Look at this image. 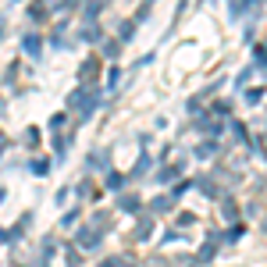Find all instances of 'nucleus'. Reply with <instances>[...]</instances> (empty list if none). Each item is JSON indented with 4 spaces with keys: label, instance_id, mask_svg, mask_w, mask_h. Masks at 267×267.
I'll return each mask as SVG.
<instances>
[{
    "label": "nucleus",
    "instance_id": "f257e3e1",
    "mask_svg": "<svg viewBox=\"0 0 267 267\" xmlns=\"http://www.w3.org/2000/svg\"><path fill=\"white\" fill-rule=\"evenodd\" d=\"M96 242H100V232H79V246L82 249H93Z\"/></svg>",
    "mask_w": 267,
    "mask_h": 267
},
{
    "label": "nucleus",
    "instance_id": "f03ea898",
    "mask_svg": "<svg viewBox=\"0 0 267 267\" xmlns=\"http://www.w3.org/2000/svg\"><path fill=\"white\" fill-rule=\"evenodd\" d=\"M25 50H29L32 57H40V40H36V36H29V40H25Z\"/></svg>",
    "mask_w": 267,
    "mask_h": 267
},
{
    "label": "nucleus",
    "instance_id": "7ed1b4c3",
    "mask_svg": "<svg viewBox=\"0 0 267 267\" xmlns=\"http://www.w3.org/2000/svg\"><path fill=\"white\" fill-rule=\"evenodd\" d=\"M171 207H175V200H171V196H161V200L154 203V210H157V214H161V210H171Z\"/></svg>",
    "mask_w": 267,
    "mask_h": 267
},
{
    "label": "nucleus",
    "instance_id": "20e7f679",
    "mask_svg": "<svg viewBox=\"0 0 267 267\" xmlns=\"http://www.w3.org/2000/svg\"><path fill=\"white\" fill-rule=\"evenodd\" d=\"M121 207L125 210H139V196H121Z\"/></svg>",
    "mask_w": 267,
    "mask_h": 267
},
{
    "label": "nucleus",
    "instance_id": "39448f33",
    "mask_svg": "<svg viewBox=\"0 0 267 267\" xmlns=\"http://www.w3.org/2000/svg\"><path fill=\"white\" fill-rule=\"evenodd\" d=\"M107 185L110 189H121V175H107Z\"/></svg>",
    "mask_w": 267,
    "mask_h": 267
},
{
    "label": "nucleus",
    "instance_id": "423d86ee",
    "mask_svg": "<svg viewBox=\"0 0 267 267\" xmlns=\"http://www.w3.org/2000/svg\"><path fill=\"white\" fill-rule=\"evenodd\" d=\"M82 75H86V79H93V75H96V61H89V64L82 68Z\"/></svg>",
    "mask_w": 267,
    "mask_h": 267
},
{
    "label": "nucleus",
    "instance_id": "0eeeda50",
    "mask_svg": "<svg viewBox=\"0 0 267 267\" xmlns=\"http://www.w3.org/2000/svg\"><path fill=\"white\" fill-rule=\"evenodd\" d=\"M175 175H178V168H168V171H161V182H171Z\"/></svg>",
    "mask_w": 267,
    "mask_h": 267
}]
</instances>
